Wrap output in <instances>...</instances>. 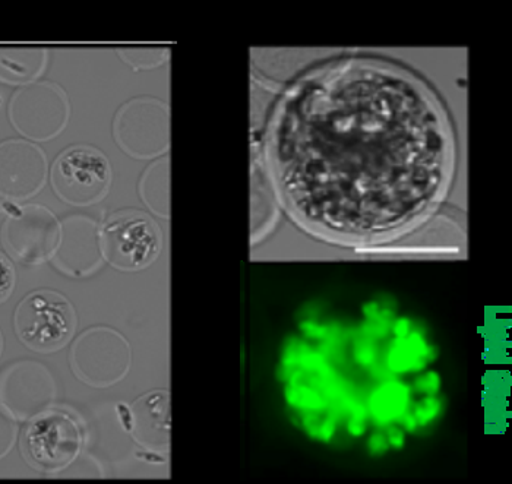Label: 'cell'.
I'll return each mask as SVG.
<instances>
[{"instance_id": "cell-1", "label": "cell", "mask_w": 512, "mask_h": 484, "mask_svg": "<svg viewBox=\"0 0 512 484\" xmlns=\"http://www.w3.org/2000/svg\"><path fill=\"white\" fill-rule=\"evenodd\" d=\"M284 198L318 233L375 240L434 210L453 167L435 94L387 62L344 60L303 78L277 126Z\"/></svg>"}, {"instance_id": "cell-17", "label": "cell", "mask_w": 512, "mask_h": 484, "mask_svg": "<svg viewBox=\"0 0 512 484\" xmlns=\"http://www.w3.org/2000/svg\"><path fill=\"white\" fill-rule=\"evenodd\" d=\"M372 451L376 452H384L387 449V439L382 438L381 435H376L371 439Z\"/></svg>"}, {"instance_id": "cell-4", "label": "cell", "mask_w": 512, "mask_h": 484, "mask_svg": "<svg viewBox=\"0 0 512 484\" xmlns=\"http://www.w3.org/2000/svg\"><path fill=\"white\" fill-rule=\"evenodd\" d=\"M160 230L148 215L120 213L113 215L100 232L104 259L123 271L148 267L160 251Z\"/></svg>"}, {"instance_id": "cell-19", "label": "cell", "mask_w": 512, "mask_h": 484, "mask_svg": "<svg viewBox=\"0 0 512 484\" xmlns=\"http://www.w3.org/2000/svg\"><path fill=\"white\" fill-rule=\"evenodd\" d=\"M2 347H3L2 335H0V353H2Z\"/></svg>"}, {"instance_id": "cell-6", "label": "cell", "mask_w": 512, "mask_h": 484, "mask_svg": "<svg viewBox=\"0 0 512 484\" xmlns=\"http://www.w3.org/2000/svg\"><path fill=\"white\" fill-rule=\"evenodd\" d=\"M59 224L41 205H25L12 211L2 227V242L12 258L27 265L46 261L55 252Z\"/></svg>"}, {"instance_id": "cell-11", "label": "cell", "mask_w": 512, "mask_h": 484, "mask_svg": "<svg viewBox=\"0 0 512 484\" xmlns=\"http://www.w3.org/2000/svg\"><path fill=\"white\" fill-rule=\"evenodd\" d=\"M375 395V394H374ZM407 404V391L403 385L391 384L379 389L372 403V410L379 422H388L401 416Z\"/></svg>"}, {"instance_id": "cell-9", "label": "cell", "mask_w": 512, "mask_h": 484, "mask_svg": "<svg viewBox=\"0 0 512 484\" xmlns=\"http://www.w3.org/2000/svg\"><path fill=\"white\" fill-rule=\"evenodd\" d=\"M11 120L22 135L49 139L58 132V97L50 85L22 88L12 98Z\"/></svg>"}, {"instance_id": "cell-8", "label": "cell", "mask_w": 512, "mask_h": 484, "mask_svg": "<svg viewBox=\"0 0 512 484\" xmlns=\"http://www.w3.org/2000/svg\"><path fill=\"white\" fill-rule=\"evenodd\" d=\"M46 179V157L25 141L0 144V196L22 201L40 191Z\"/></svg>"}, {"instance_id": "cell-13", "label": "cell", "mask_w": 512, "mask_h": 484, "mask_svg": "<svg viewBox=\"0 0 512 484\" xmlns=\"http://www.w3.org/2000/svg\"><path fill=\"white\" fill-rule=\"evenodd\" d=\"M17 436V427L5 408L0 407V458L5 457L11 451Z\"/></svg>"}, {"instance_id": "cell-2", "label": "cell", "mask_w": 512, "mask_h": 484, "mask_svg": "<svg viewBox=\"0 0 512 484\" xmlns=\"http://www.w3.org/2000/svg\"><path fill=\"white\" fill-rule=\"evenodd\" d=\"M75 324L77 318L69 300L52 290L33 291L15 310L18 338L37 353H53L65 347L74 335Z\"/></svg>"}, {"instance_id": "cell-12", "label": "cell", "mask_w": 512, "mask_h": 484, "mask_svg": "<svg viewBox=\"0 0 512 484\" xmlns=\"http://www.w3.org/2000/svg\"><path fill=\"white\" fill-rule=\"evenodd\" d=\"M426 354L425 341L419 334L398 337L397 344L391 350V363L395 370L413 369L414 363L423 359Z\"/></svg>"}, {"instance_id": "cell-7", "label": "cell", "mask_w": 512, "mask_h": 484, "mask_svg": "<svg viewBox=\"0 0 512 484\" xmlns=\"http://www.w3.org/2000/svg\"><path fill=\"white\" fill-rule=\"evenodd\" d=\"M52 397V379L37 363H18L0 378V404L12 419H33L46 411Z\"/></svg>"}, {"instance_id": "cell-18", "label": "cell", "mask_w": 512, "mask_h": 484, "mask_svg": "<svg viewBox=\"0 0 512 484\" xmlns=\"http://www.w3.org/2000/svg\"><path fill=\"white\" fill-rule=\"evenodd\" d=\"M388 441H390L394 446L403 445V432H401L400 429H391L390 438H388Z\"/></svg>"}, {"instance_id": "cell-14", "label": "cell", "mask_w": 512, "mask_h": 484, "mask_svg": "<svg viewBox=\"0 0 512 484\" xmlns=\"http://www.w3.org/2000/svg\"><path fill=\"white\" fill-rule=\"evenodd\" d=\"M15 286V270L11 261L0 252V305L12 294Z\"/></svg>"}, {"instance_id": "cell-10", "label": "cell", "mask_w": 512, "mask_h": 484, "mask_svg": "<svg viewBox=\"0 0 512 484\" xmlns=\"http://www.w3.org/2000/svg\"><path fill=\"white\" fill-rule=\"evenodd\" d=\"M44 56L41 50L0 49V81L22 84L40 74Z\"/></svg>"}, {"instance_id": "cell-3", "label": "cell", "mask_w": 512, "mask_h": 484, "mask_svg": "<svg viewBox=\"0 0 512 484\" xmlns=\"http://www.w3.org/2000/svg\"><path fill=\"white\" fill-rule=\"evenodd\" d=\"M81 429L65 411L46 410L30 420L21 436L24 460L41 473H58L81 451Z\"/></svg>"}, {"instance_id": "cell-5", "label": "cell", "mask_w": 512, "mask_h": 484, "mask_svg": "<svg viewBox=\"0 0 512 484\" xmlns=\"http://www.w3.org/2000/svg\"><path fill=\"white\" fill-rule=\"evenodd\" d=\"M52 183L63 201L72 205L94 204L109 189V163L94 148H71L53 164Z\"/></svg>"}, {"instance_id": "cell-15", "label": "cell", "mask_w": 512, "mask_h": 484, "mask_svg": "<svg viewBox=\"0 0 512 484\" xmlns=\"http://www.w3.org/2000/svg\"><path fill=\"white\" fill-rule=\"evenodd\" d=\"M439 403L436 400H426L425 403L420 406V408H417L416 411V422L422 423V425H425V423L431 422L432 419L438 414L439 411Z\"/></svg>"}, {"instance_id": "cell-16", "label": "cell", "mask_w": 512, "mask_h": 484, "mask_svg": "<svg viewBox=\"0 0 512 484\" xmlns=\"http://www.w3.org/2000/svg\"><path fill=\"white\" fill-rule=\"evenodd\" d=\"M438 387L439 379L434 373H429V375H426L425 378L419 381V388L422 389L423 392H428V394H434Z\"/></svg>"}]
</instances>
